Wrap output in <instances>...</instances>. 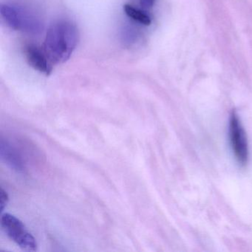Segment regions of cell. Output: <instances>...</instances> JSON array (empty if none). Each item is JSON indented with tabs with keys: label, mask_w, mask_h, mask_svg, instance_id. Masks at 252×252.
<instances>
[{
	"label": "cell",
	"mask_w": 252,
	"mask_h": 252,
	"mask_svg": "<svg viewBox=\"0 0 252 252\" xmlns=\"http://www.w3.org/2000/svg\"><path fill=\"white\" fill-rule=\"evenodd\" d=\"M79 41V32L74 23L60 20L48 29L43 49L51 63L63 64L70 59Z\"/></svg>",
	"instance_id": "6da1fadb"
},
{
	"label": "cell",
	"mask_w": 252,
	"mask_h": 252,
	"mask_svg": "<svg viewBox=\"0 0 252 252\" xmlns=\"http://www.w3.org/2000/svg\"><path fill=\"white\" fill-rule=\"evenodd\" d=\"M1 156L5 162L16 170H23V164L21 159L11 146L2 141L1 142Z\"/></svg>",
	"instance_id": "8992f818"
},
{
	"label": "cell",
	"mask_w": 252,
	"mask_h": 252,
	"mask_svg": "<svg viewBox=\"0 0 252 252\" xmlns=\"http://www.w3.org/2000/svg\"><path fill=\"white\" fill-rule=\"evenodd\" d=\"M124 11L129 18L132 19V20L140 23V24L146 26H150L151 24L152 20L150 16L146 14L144 11H141L132 5L126 4L124 6Z\"/></svg>",
	"instance_id": "52a82bcc"
},
{
	"label": "cell",
	"mask_w": 252,
	"mask_h": 252,
	"mask_svg": "<svg viewBox=\"0 0 252 252\" xmlns=\"http://www.w3.org/2000/svg\"><path fill=\"white\" fill-rule=\"evenodd\" d=\"M8 202V195L6 191L1 189V192H0V206H1V211H3L5 206H7V203Z\"/></svg>",
	"instance_id": "ba28073f"
},
{
	"label": "cell",
	"mask_w": 252,
	"mask_h": 252,
	"mask_svg": "<svg viewBox=\"0 0 252 252\" xmlns=\"http://www.w3.org/2000/svg\"><path fill=\"white\" fill-rule=\"evenodd\" d=\"M25 57L29 65L45 76H49L53 70V64L43 48L33 44H28L24 49Z\"/></svg>",
	"instance_id": "5b68a950"
},
{
	"label": "cell",
	"mask_w": 252,
	"mask_h": 252,
	"mask_svg": "<svg viewBox=\"0 0 252 252\" xmlns=\"http://www.w3.org/2000/svg\"><path fill=\"white\" fill-rule=\"evenodd\" d=\"M229 126L230 141L233 153L237 161L240 164L245 165L249 159L247 138L241 123L234 113L231 115Z\"/></svg>",
	"instance_id": "277c9868"
},
{
	"label": "cell",
	"mask_w": 252,
	"mask_h": 252,
	"mask_svg": "<svg viewBox=\"0 0 252 252\" xmlns=\"http://www.w3.org/2000/svg\"><path fill=\"white\" fill-rule=\"evenodd\" d=\"M0 14L5 24L13 30L38 34L43 29V22L36 11L17 3L2 4Z\"/></svg>",
	"instance_id": "7a4b0ae2"
},
{
	"label": "cell",
	"mask_w": 252,
	"mask_h": 252,
	"mask_svg": "<svg viewBox=\"0 0 252 252\" xmlns=\"http://www.w3.org/2000/svg\"><path fill=\"white\" fill-rule=\"evenodd\" d=\"M156 0H139L140 4L144 8H151L154 5Z\"/></svg>",
	"instance_id": "9c48e42d"
},
{
	"label": "cell",
	"mask_w": 252,
	"mask_h": 252,
	"mask_svg": "<svg viewBox=\"0 0 252 252\" xmlns=\"http://www.w3.org/2000/svg\"><path fill=\"white\" fill-rule=\"evenodd\" d=\"M1 226L4 232L20 248L28 252L37 249L36 239L28 231L23 222L14 215L5 213L1 218Z\"/></svg>",
	"instance_id": "3957f363"
}]
</instances>
